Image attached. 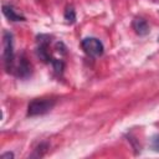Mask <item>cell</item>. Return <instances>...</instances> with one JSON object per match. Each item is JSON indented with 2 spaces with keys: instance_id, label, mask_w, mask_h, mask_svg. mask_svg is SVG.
<instances>
[{
  "instance_id": "277c9868",
  "label": "cell",
  "mask_w": 159,
  "mask_h": 159,
  "mask_svg": "<svg viewBox=\"0 0 159 159\" xmlns=\"http://www.w3.org/2000/svg\"><path fill=\"white\" fill-rule=\"evenodd\" d=\"M51 42V37L48 35H40L37 36V48L36 55L42 60L43 62H50V53H48V45Z\"/></svg>"
},
{
  "instance_id": "6da1fadb",
  "label": "cell",
  "mask_w": 159,
  "mask_h": 159,
  "mask_svg": "<svg viewBox=\"0 0 159 159\" xmlns=\"http://www.w3.org/2000/svg\"><path fill=\"white\" fill-rule=\"evenodd\" d=\"M2 60L6 72H10L14 70V37L10 31L2 32Z\"/></svg>"
},
{
  "instance_id": "52a82bcc",
  "label": "cell",
  "mask_w": 159,
  "mask_h": 159,
  "mask_svg": "<svg viewBox=\"0 0 159 159\" xmlns=\"http://www.w3.org/2000/svg\"><path fill=\"white\" fill-rule=\"evenodd\" d=\"M2 14L6 16L7 20L10 21H25V16H22L21 14L16 12L15 9L11 5H2Z\"/></svg>"
},
{
  "instance_id": "5b68a950",
  "label": "cell",
  "mask_w": 159,
  "mask_h": 159,
  "mask_svg": "<svg viewBox=\"0 0 159 159\" xmlns=\"http://www.w3.org/2000/svg\"><path fill=\"white\" fill-rule=\"evenodd\" d=\"M31 72H32V67H31L30 62L27 61L25 55H21L19 63H17V67H16V71H15L16 76L20 78H27L31 76Z\"/></svg>"
},
{
  "instance_id": "7c38bea8",
  "label": "cell",
  "mask_w": 159,
  "mask_h": 159,
  "mask_svg": "<svg viewBox=\"0 0 159 159\" xmlns=\"http://www.w3.org/2000/svg\"><path fill=\"white\" fill-rule=\"evenodd\" d=\"M15 155H14V153H11V152H6V153H2L1 154V159H12Z\"/></svg>"
},
{
  "instance_id": "9c48e42d",
  "label": "cell",
  "mask_w": 159,
  "mask_h": 159,
  "mask_svg": "<svg viewBox=\"0 0 159 159\" xmlns=\"http://www.w3.org/2000/svg\"><path fill=\"white\" fill-rule=\"evenodd\" d=\"M65 20L68 22V24H75L76 22V11L72 6H67L66 10H65Z\"/></svg>"
},
{
  "instance_id": "3957f363",
  "label": "cell",
  "mask_w": 159,
  "mask_h": 159,
  "mask_svg": "<svg viewBox=\"0 0 159 159\" xmlns=\"http://www.w3.org/2000/svg\"><path fill=\"white\" fill-rule=\"evenodd\" d=\"M82 50L89 56V57H99L104 52V46L102 41L97 37H86L81 41Z\"/></svg>"
},
{
  "instance_id": "ba28073f",
  "label": "cell",
  "mask_w": 159,
  "mask_h": 159,
  "mask_svg": "<svg viewBox=\"0 0 159 159\" xmlns=\"http://www.w3.org/2000/svg\"><path fill=\"white\" fill-rule=\"evenodd\" d=\"M47 149H48V144H47L46 142H42V143H40V144L36 147V149H35L34 153L30 155V158H41V157H43V155L46 154Z\"/></svg>"
},
{
  "instance_id": "8fae6325",
  "label": "cell",
  "mask_w": 159,
  "mask_h": 159,
  "mask_svg": "<svg viewBox=\"0 0 159 159\" xmlns=\"http://www.w3.org/2000/svg\"><path fill=\"white\" fill-rule=\"evenodd\" d=\"M152 147L154 150L159 152V135H155L153 139H152Z\"/></svg>"
},
{
  "instance_id": "7a4b0ae2",
  "label": "cell",
  "mask_w": 159,
  "mask_h": 159,
  "mask_svg": "<svg viewBox=\"0 0 159 159\" xmlns=\"http://www.w3.org/2000/svg\"><path fill=\"white\" fill-rule=\"evenodd\" d=\"M55 106L53 99H34L29 103L27 106V116L29 117H36V116H42L50 112Z\"/></svg>"
},
{
  "instance_id": "30bf717a",
  "label": "cell",
  "mask_w": 159,
  "mask_h": 159,
  "mask_svg": "<svg viewBox=\"0 0 159 159\" xmlns=\"http://www.w3.org/2000/svg\"><path fill=\"white\" fill-rule=\"evenodd\" d=\"M51 62H52L55 72L57 75H62V72L65 70V62L62 60H58V58H53V60H51Z\"/></svg>"
},
{
  "instance_id": "8992f818",
  "label": "cell",
  "mask_w": 159,
  "mask_h": 159,
  "mask_svg": "<svg viewBox=\"0 0 159 159\" xmlns=\"http://www.w3.org/2000/svg\"><path fill=\"white\" fill-rule=\"evenodd\" d=\"M132 26H133V30L135 31V34L139 36H145L149 32V25L143 17H135L132 22Z\"/></svg>"
}]
</instances>
